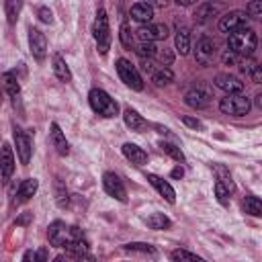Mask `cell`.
<instances>
[{
    "instance_id": "obj_13",
    "label": "cell",
    "mask_w": 262,
    "mask_h": 262,
    "mask_svg": "<svg viewBox=\"0 0 262 262\" xmlns=\"http://www.w3.org/2000/svg\"><path fill=\"white\" fill-rule=\"evenodd\" d=\"M14 172V154H12V147L8 143H2L0 147V176H2V182L6 184L10 180Z\"/></svg>"
},
{
    "instance_id": "obj_35",
    "label": "cell",
    "mask_w": 262,
    "mask_h": 262,
    "mask_svg": "<svg viewBox=\"0 0 262 262\" xmlns=\"http://www.w3.org/2000/svg\"><path fill=\"white\" fill-rule=\"evenodd\" d=\"M55 203L63 209V207H68V190H66V186H63V182L59 180V178H55Z\"/></svg>"
},
{
    "instance_id": "obj_31",
    "label": "cell",
    "mask_w": 262,
    "mask_h": 262,
    "mask_svg": "<svg viewBox=\"0 0 262 262\" xmlns=\"http://www.w3.org/2000/svg\"><path fill=\"white\" fill-rule=\"evenodd\" d=\"M160 149L166 154V156H170L172 160H176V162H184V154H182V149L178 147V145H174V143H170V141H160Z\"/></svg>"
},
{
    "instance_id": "obj_1",
    "label": "cell",
    "mask_w": 262,
    "mask_h": 262,
    "mask_svg": "<svg viewBox=\"0 0 262 262\" xmlns=\"http://www.w3.org/2000/svg\"><path fill=\"white\" fill-rule=\"evenodd\" d=\"M256 45H258V37H256V31L250 29V27H244V29H237V31L229 33L227 47L237 57H250L254 53Z\"/></svg>"
},
{
    "instance_id": "obj_12",
    "label": "cell",
    "mask_w": 262,
    "mask_h": 262,
    "mask_svg": "<svg viewBox=\"0 0 262 262\" xmlns=\"http://www.w3.org/2000/svg\"><path fill=\"white\" fill-rule=\"evenodd\" d=\"M135 35L139 41H164L168 37V27L164 23H145L135 31Z\"/></svg>"
},
{
    "instance_id": "obj_25",
    "label": "cell",
    "mask_w": 262,
    "mask_h": 262,
    "mask_svg": "<svg viewBox=\"0 0 262 262\" xmlns=\"http://www.w3.org/2000/svg\"><path fill=\"white\" fill-rule=\"evenodd\" d=\"M242 207H244V211H246L248 215H252V217H260V215H262V201H260L258 196H254V194H246Z\"/></svg>"
},
{
    "instance_id": "obj_22",
    "label": "cell",
    "mask_w": 262,
    "mask_h": 262,
    "mask_svg": "<svg viewBox=\"0 0 262 262\" xmlns=\"http://www.w3.org/2000/svg\"><path fill=\"white\" fill-rule=\"evenodd\" d=\"M37 188H39V180L37 178H25L16 188V203H25L31 196H35Z\"/></svg>"
},
{
    "instance_id": "obj_11",
    "label": "cell",
    "mask_w": 262,
    "mask_h": 262,
    "mask_svg": "<svg viewBox=\"0 0 262 262\" xmlns=\"http://www.w3.org/2000/svg\"><path fill=\"white\" fill-rule=\"evenodd\" d=\"M248 23V14L244 10H229L219 18V31L221 33H233L237 29H244Z\"/></svg>"
},
{
    "instance_id": "obj_42",
    "label": "cell",
    "mask_w": 262,
    "mask_h": 262,
    "mask_svg": "<svg viewBox=\"0 0 262 262\" xmlns=\"http://www.w3.org/2000/svg\"><path fill=\"white\" fill-rule=\"evenodd\" d=\"M250 76H252V80H254L256 84H260V82H262V70H260V66H256Z\"/></svg>"
},
{
    "instance_id": "obj_38",
    "label": "cell",
    "mask_w": 262,
    "mask_h": 262,
    "mask_svg": "<svg viewBox=\"0 0 262 262\" xmlns=\"http://www.w3.org/2000/svg\"><path fill=\"white\" fill-rule=\"evenodd\" d=\"M244 12L248 14V18H260V16H262V0H252V2L246 6Z\"/></svg>"
},
{
    "instance_id": "obj_33",
    "label": "cell",
    "mask_w": 262,
    "mask_h": 262,
    "mask_svg": "<svg viewBox=\"0 0 262 262\" xmlns=\"http://www.w3.org/2000/svg\"><path fill=\"white\" fill-rule=\"evenodd\" d=\"M213 190H215V196H217V201L223 205V207H227L229 205V201H231V190L221 182V180H215V186H213Z\"/></svg>"
},
{
    "instance_id": "obj_37",
    "label": "cell",
    "mask_w": 262,
    "mask_h": 262,
    "mask_svg": "<svg viewBox=\"0 0 262 262\" xmlns=\"http://www.w3.org/2000/svg\"><path fill=\"white\" fill-rule=\"evenodd\" d=\"M154 59H158V61H160L164 68H168V66L174 61V53H172L170 49H156Z\"/></svg>"
},
{
    "instance_id": "obj_32",
    "label": "cell",
    "mask_w": 262,
    "mask_h": 262,
    "mask_svg": "<svg viewBox=\"0 0 262 262\" xmlns=\"http://www.w3.org/2000/svg\"><path fill=\"white\" fill-rule=\"evenodd\" d=\"M127 252H133V254H149V256H156V248L151 244H143V242H133V244H125L123 246Z\"/></svg>"
},
{
    "instance_id": "obj_45",
    "label": "cell",
    "mask_w": 262,
    "mask_h": 262,
    "mask_svg": "<svg viewBox=\"0 0 262 262\" xmlns=\"http://www.w3.org/2000/svg\"><path fill=\"white\" fill-rule=\"evenodd\" d=\"M23 260H33V262H35V260H37V252H31V250H29V252H25Z\"/></svg>"
},
{
    "instance_id": "obj_41",
    "label": "cell",
    "mask_w": 262,
    "mask_h": 262,
    "mask_svg": "<svg viewBox=\"0 0 262 262\" xmlns=\"http://www.w3.org/2000/svg\"><path fill=\"white\" fill-rule=\"evenodd\" d=\"M182 123L188 125L190 129H203V123L199 119H194V117H182Z\"/></svg>"
},
{
    "instance_id": "obj_4",
    "label": "cell",
    "mask_w": 262,
    "mask_h": 262,
    "mask_svg": "<svg viewBox=\"0 0 262 262\" xmlns=\"http://www.w3.org/2000/svg\"><path fill=\"white\" fill-rule=\"evenodd\" d=\"M92 33H94V41H96V47H98V53L100 55H106L108 49H111V41H113V35H111V25H108V16H106V10L100 6L98 12H96V18H94V27H92Z\"/></svg>"
},
{
    "instance_id": "obj_34",
    "label": "cell",
    "mask_w": 262,
    "mask_h": 262,
    "mask_svg": "<svg viewBox=\"0 0 262 262\" xmlns=\"http://www.w3.org/2000/svg\"><path fill=\"white\" fill-rule=\"evenodd\" d=\"M156 45L151 43V41H139L137 45H135V51H137V55L139 57H147V59H154V55H156Z\"/></svg>"
},
{
    "instance_id": "obj_15",
    "label": "cell",
    "mask_w": 262,
    "mask_h": 262,
    "mask_svg": "<svg viewBox=\"0 0 262 262\" xmlns=\"http://www.w3.org/2000/svg\"><path fill=\"white\" fill-rule=\"evenodd\" d=\"M49 141H51V145L55 147V151L59 156H68L70 154V143H68L66 133L61 131V127L57 123H51L49 125Z\"/></svg>"
},
{
    "instance_id": "obj_17",
    "label": "cell",
    "mask_w": 262,
    "mask_h": 262,
    "mask_svg": "<svg viewBox=\"0 0 262 262\" xmlns=\"http://www.w3.org/2000/svg\"><path fill=\"white\" fill-rule=\"evenodd\" d=\"M184 102L190 106V108H205V106H209V102H211V96H209V92L205 90V88H201V86H196V88H192V90H188L186 92V96H184Z\"/></svg>"
},
{
    "instance_id": "obj_24",
    "label": "cell",
    "mask_w": 262,
    "mask_h": 262,
    "mask_svg": "<svg viewBox=\"0 0 262 262\" xmlns=\"http://www.w3.org/2000/svg\"><path fill=\"white\" fill-rule=\"evenodd\" d=\"M145 225L149 227V229H168L170 225H172V221H170V217L168 215H164V213H151V215H147L145 217Z\"/></svg>"
},
{
    "instance_id": "obj_6",
    "label": "cell",
    "mask_w": 262,
    "mask_h": 262,
    "mask_svg": "<svg viewBox=\"0 0 262 262\" xmlns=\"http://www.w3.org/2000/svg\"><path fill=\"white\" fill-rule=\"evenodd\" d=\"M115 68H117V74H119V78L125 86H129L131 90H143V80H141L137 68L131 61H127L125 57H119Z\"/></svg>"
},
{
    "instance_id": "obj_47",
    "label": "cell",
    "mask_w": 262,
    "mask_h": 262,
    "mask_svg": "<svg viewBox=\"0 0 262 262\" xmlns=\"http://www.w3.org/2000/svg\"><path fill=\"white\" fill-rule=\"evenodd\" d=\"M47 258V250H39L37 252V260H45Z\"/></svg>"
},
{
    "instance_id": "obj_10",
    "label": "cell",
    "mask_w": 262,
    "mask_h": 262,
    "mask_svg": "<svg viewBox=\"0 0 262 262\" xmlns=\"http://www.w3.org/2000/svg\"><path fill=\"white\" fill-rule=\"evenodd\" d=\"M102 188L108 196L121 201V203H127V188L123 184V180L115 174V172H104L102 174Z\"/></svg>"
},
{
    "instance_id": "obj_14",
    "label": "cell",
    "mask_w": 262,
    "mask_h": 262,
    "mask_svg": "<svg viewBox=\"0 0 262 262\" xmlns=\"http://www.w3.org/2000/svg\"><path fill=\"white\" fill-rule=\"evenodd\" d=\"M215 86L219 90H223L225 94L244 92V82L237 76H231V74H217L215 76Z\"/></svg>"
},
{
    "instance_id": "obj_40",
    "label": "cell",
    "mask_w": 262,
    "mask_h": 262,
    "mask_svg": "<svg viewBox=\"0 0 262 262\" xmlns=\"http://www.w3.org/2000/svg\"><path fill=\"white\" fill-rule=\"evenodd\" d=\"M37 16H39L41 23H47V25L53 23V14H51V10H49L47 6H39V8H37Z\"/></svg>"
},
{
    "instance_id": "obj_18",
    "label": "cell",
    "mask_w": 262,
    "mask_h": 262,
    "mask_svg": "<svg viewBox=\"0 0 262 262\" xmlns=\"http://www.w3.org/2000/svg\"><path fill=\"white\" fill-rule=\"evenodd\" d=\"M129 16L133 20H137L139 25H145V23H151L154 20V8L147 2H135L131 6V10H129Z\"/></svg>"
},
{
    "instance_id": "obj_16",
    "label": "cell",
    "mask_w": 262,
    "mask_h": 262,
    "mask_svg": "<svg viewBox=\"0 0 262 262\" xmlns=\"http://www.w3.org/2000/svg\"><path fill=\"white\" fill-rule=\"evenodd\" d=\"M145 178H147V182L168 201V203H176V190L172 188V184L168 182V180H164V178H160L158 174H145Z\"/></svg>"
},
{
    "instance_id": "obj_5",
    "label": "cell",
    "mask_w": 262,
    "mask_h": 262,
    "mask_svg": "<svg viewBox=\"0 0 262 262\" xmlns=\"http://www.w3.org/2000/svg\"><path fill=\"white\" fill-rule=\"evenodd\" d=\"M252 108V102L246 94L242 92H235V94H225L221 100H219V111L223 115H231V117H244L248 115Z\"/></svg>"
},
{
    "instance_id": "obj_7",
    "label": "cell",
    "mask_w": 262,
    "mask_h": 262,
    "mask_svg": "<svg viewBox=\"0 0 262 262\" xmlns=\"http://www.w3.org/2000/svg\"><path fill=\"white\" fill-rule=\"evenodd\" d=\"M12 139H14V147H16V156H18L20 164L27 166V164L31 162V156H33V141H31V135H29L25 129H20V127L14 125V129H12Z\"/></svg>"
},
{
    "instance_id": "obj_21",
    "label": "cell",
    "mask_w": 262,
    "mask_h": 262,
    "mask_svg": "<svg viewBox=\"0 0 262 262\" xmlns=\"http://www.w3.org/2000/svg\"><path fill=\"white\" fill-rule=\"evenodd\" d=\"M51 68H53V74H55V78H57L59 82H63V84L72 82V70H70V66L66 63V59H63L61 55H57V53L53 55Z\"/></svg>"
},
{
    "instance_id": "obj_20",
    "label": "cell",
    "mask_w": 262,
    "mask_h": 262,
    "mask_svg": "<svg viewBox=\"0 0 262 262\" xmlns=\"http://www.w3.org/2000/svg\"><path fill=\"white\" fill-rule=\"evenodd\" d=\"M123 121H125V125H127L131 131H135V133H141V131L147 127L145 119H143L135 108H131V106H127V108L123 111Z\"/></svg>"
},
{
    "instance_id": "obj_39",
    "label": "cell",
    "mask_w": 262,
    "mask_h": 262,
    "mask_svg": "<svg viewBox=\"0 0 262 262\" xmlns=\"http://www.w3.org/2000/svg\"><path fill=\"white\" fill-rule=\"evenodd\" d=\"M119 37H121L123 47H127V49H131V47H133V33L129 31V25H127V23H123V25H121V33H119Z\"/></svg>"
},
{
    "instance_id": "obj_23",
    "label": "cell",
    "mask_w": 262,
    "mask_h": 262,
    "mask_svg": "<svg viewBox=\"0 0 262 262\" xmlns=\"http://www.w3.org/2000/svg\"><path fill=\"white\" fill-rule=\"evenodd\" d=\"M174 45H176V51L180 55H186L190 51V31L182 25H176V35H174Z\"/></svg>"
},
{
    "instance_id": "obj_8",
    "label": "cell",
    "mask_w": 262,
    "mask_h": 262,
    "mask_svg": "<svg viewBox=\"0 0 262 262\" xmlns=\"http://www.w3.org/2000/svg\"><path fill=\"white\" fill-rule=\"evenodd\" d=\"M215 53H217L215 41H213L211 37H207V35H201V37L196 39V45H194V59H196V63L203 66V68L211 66Z\"/></svg>"
},
{
    "instance_id": "obj_26",
    "label": "cell",
    "mask_w": 262,
    "mask_h": 262,
    "mask_svg": "<svg viewBox=\"0 0 262 262\" xmlns=\"http://www.w3.org/2000/svg\"><path fill=\"white\" fill-rule=\"evenodd\" d=\"M25 0H4V10H6V20L10 25H14L18 20V14L23 10Z\"/></svg>"
},
{
    "instance_id": "obj_48",
    "label": "cell",
    "mask_w": 262,
    "mask_h": 262,
    "mask_svg": "<svg viewBox=\"0 0 262 262\" xmlns=\"http://www.w3.org/2000/svg\"><path fill=\"white\" fill-rule=\"evenodd\" d=\"M256 104H258V106H262V94H258V96H256Z\"/></svg>"
},
{
    "instance_id": "obj_30",
    "label": "cell",
    "mask_w": 262,
    "mask_h": 262,
    "mask_svg": "<svg viewBox=\"0 0 262 262\" xmlns=\"http://www.w3.org/2000/svg\"><path fill=\"white\" fill-rule=\"evenodd\" d=\"M213 172H215V176H217V180H221L231 192H233V188H235V184H233V180H231V174H229V170L223 166V164H213Z\"/></svg>"
},
{
    "instance_id": "obj_19",
    "label": "cell",
    "mask_w": 262,
    "mask_h": 262,
    "mask_svg": "<svg viewBox=\"0 0 262 262\" xmlns=\"http://www.w3.org/2000/svg\"><path fill=\"white\" fill-rule=\"evenodd\" d=\"M123 156H125L131 164H135V166H143V164H147V151H145L143 147L131 143V141L123 143Z\"/></svg>"
},
{
    "instance_id": "obj_43",
    "label": "cell",
    "mask_w": 262,
    "mask_h": 262,
    "mask_svg": "<svg viewBox=\"0 0 262 262\" xmlns=\"http://www.w3.org/2000/svg\"><path fill=\"white\" fill-rule=\"evenodd\" d=\"M237 61V55L235 53H231L229 49H227V53L223 55V63H235Z\"/></svg>"
},
{
    "instance_id": "obj_9",
    "label": "cell",
    "mask_w": 262,
    "mask_h": 262,
    "mask_svg": "<svg viewBox=\"0 0 262 262\" xmlns=\"http://www.w3.org/2000/svg\"><path fill=\"white\" fill-rule=\"evenodd\" d=\"M29 49H31V55L39 63L45 61V57H47V37L37 27H31L29 29Z\"/></svg>"
},
{
    "instance_id": "obj_44",
    "label": "cell",
    "mask_w": 262,
    "mask_h": 262,
    "mask_svg": "<svg viewBox=\"0 0 262 262\" xmlns=\"http://www.w3.org/2000/svg\"><path fill=\"white\" fill-rule=\"evenodd\" d=\"M184 176V170L180 168V166H176L174 170H172V178H182Z\"/></svg>"
},
{
    "instance_id": "obj_29",
    "label": "cell",
    "mask_w": 262,
    "mask_h": 262,
    "mask_svg": "<svg viewBox=\"0 0 262 262\" xmlns=\"http://www.w3.org/2000/svg\"><path fill=\"white\" fill-rule=\"evenodd\" d=\"M174 80V74H172V70L170 68H160V70H154L151 72V82L156 84V86H166V84H170Z\"/></svg>"
},
{
    "instance_id": "obj_3",
    "label": "cell",
    "mask_w": 262,
    "mask_h": 262,
    "mask_svg": "<svg viewBox=\"0 0 262 262\" xmlns=\"http://www.w3.org/2000/svg\"><path fill=\"white\" fill-rule=\"evenodd\" d=\"M88 102H90V108H92L96 115L104 117V119H113V117L119 115V104H117V100H115L106 90H102V88H92V90L88 92Z\"/></svg>"
},
{
    "instance_id": "obj_28",
    "label": "cell",
    "mask_w": 262,
    "mask_h": 262,
    "mask_svg": "<svg viewBox=\"0 0 262 262\" xmlns=\"http://www.w3.org/2000/svg\"><path fill=\"white\" fill-rule=\"evenodd\" d=\"M2 84H4L6 92H8L12 98H16V96L20 94V84H18V80H16V76H14L12 72H4V74H2Z\"/></svg>"
},
{
    "instance_id": "obj_2",
    "label": "cell",
    "mask_w": 262,
    "mask_h": 262,
    "mask_svg": "<svg viewBox=\"0 0 262 262\" xmlns=\"http://www.w3.org/2000/svg\"><path fill=\"white\" fill-rule=\"evenodd\" d=\"M80 237H84L82 229L76 225H66L63 221H53L47 227V239L53 248H66L68 244H72Z\"/></svg>"
},
{
    "instance_id": "obj_27",
    "label": "cell",
    "mask_w": 262,
    "mask_h": 262,
    "mask_svg": "<svg viewBox=\"0 0 262 262\" xmlns=\"http://www.w3.org/2000/svg\"><path fill=\"white\" fill-rule=\"evenodd\" d=\"M215 12H217V6H215L213 2H203V4L196 8V12H194V20H196L199 25H205Z\"/></svg>"
},
{
    "instance_id": "obj_36",
    "label": "cell",
    "mask_w": 262,
    "mask_h": 262,
    "mask_svg": "<svg viewBox=\"0 0 262 262\" xmlns=\"http://www.w3.org/2000/svg\"><path fill=\"white\" fill-rule=\"evenodd\" d=\"M170 258L172 260H188V262H201L203 258L201 256H196V254H192V252H188V250H174L172 254H170Z\"/></svg>"
},
{
    "instance_id": "obj_46",
    "label": "cell",
    "mask_w": 262,
    "mask_h": 262,
    "mask_svg": "<svg viewBox=\"0 0 262 262\" xmlns=\"http://www.w3.org/2000/svg\"><path fill=\"white\" fill-rule=\"evenodd\" d=\"M196 0H176V4H180V6H190V4H194Z\"/></svg>"
}]
</instances>
